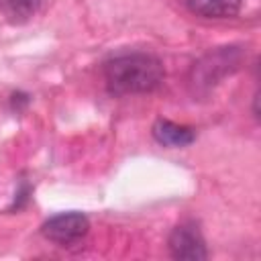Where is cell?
<instances>
[{"label":"cell","instance_id":"1","mask_svg":"<svg viewBox=\"0 0 261 261\" xmlns=\"http://www.w3.org/2000/svg\"><path fill=\"white\" fill-rule=\"evenodd\" d=\"M104 80L110 94H147L161 86L165 77L163 63L143 51L118 53L104 61Z\"/></svg>","mask_w":261,"mask_h":261},{"label":"cell","instance_id":"2","mask_svg":"<svg viewBox=\"0 0 261 261\" xmlns=\"http://www.w3.org/2000/svg\"><path fill=\"white\" fill-rule=\"evenodd\" d=\"M241 63V51L237 47H220L206 53L198 63H194L190 73V84L194 90H208L218 84L226 73H232Z\"/></svg>","mask_w":261,"mask_h":261},{"label":"cell","instance_id":"3","mask_svg":"<svg viewBox=\"0 0 261 261\" xmlns=\"http://www.w3.org/2000/svg\"><path fill=\"white\" fill-rule=\"evenodd\" d=\"M90 230V220L84 212H61L51 218H47L41 226V232L45 239H49L55 245L71 247L80 243Z\"/></svg>","mask_w":261,"mask_h":261},{"label":"cell","instance_id":"4","mask_svg":"<svg viewBox=\"0 0 261 261\" xmlns=\"http://www.w3.org/2000/svg\"><path fill=\"white\" fill-rule=\"evenodd\" d=\"M167 247H169L171 257H175V259H184V261H204V259L208 257L204 237H202L198 224L192 222V220L179 222V224L169 232Z\"/></svg>","mask_w":261,"mask_h":261},{"label":"cell","instance_id":"5","mask_svg":"<svg viewBox=\"0 0 261 261\" xmlns=\"http://www.w3.org/2000/svg\"><path fill=\"white\" fill-rule=\"evenodd\" d=\"M151 133H153V139L159 145L171 147V149L188 147V145H192L196 141V133H194L192 126L177 124V122H171V120H165V118L155 120Z\"/></svg>","mask_w":261,"mask_h":261},{"label":"cell","instance_id":"6","mask_svg":"<svg viewBox=\"0 0 261 261\" xmlns=\"http://www.w3.org/2000/svg\"><path fill=\"white\" fill-rule=\"evenodd\" d=\"M188 10L204 18H232L241 10V0H184Z\"/></svg>","mask_w":261,"mask_h":261},{"label":"cell","instance_id":"7","mask_svg":"<svg viewBox=\"0 0 261 261\" xmlns=\"http://www.w3.org/2000/svg\"><path fill=\"white\" fill-rule=\"evenodd\" d=\"M0 6L12 22H22L39 10L41 0H0Z\"/></svg>","mask_w":261,"mask_h":261}]
</instances>
